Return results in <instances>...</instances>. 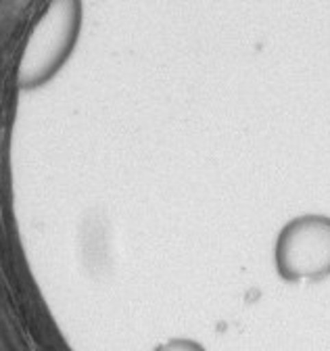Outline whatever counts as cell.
<instances>
[{"instance_id": "6da1fadb", "label": "cell", "mask_w": 330, "mask_h": 351, "mask_svg": "<svg viewBox=\"0 0 330 351\" xmlns=\"http://www.w3.org/2000/svg\"><path fill=\"white\" fill-rule=\"evenodd\" d=\"M73 27L75 3L73 0H55L51 11L45 15V21L34 32L31 44L27 47V55L23 59L21 80L34 82L45 77L65 53Z\"/></svg>"}, {"instance_id": "7a4b0ae2", "label": "cell", "mask_w": 330, "mask_h": 351, "mask_svg": "<svg viewBox=\"0 0 330 351\" xmlns=\"http://www.w3.org/2000/svg\"><path fill=\"white\" fill-rule=\"evenodd\" d=\"M161 351H196L192 345H180V343H172L168 347H163Z\"/></svg>"}]
</instances>
